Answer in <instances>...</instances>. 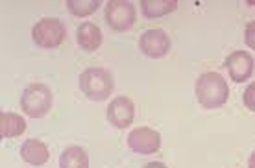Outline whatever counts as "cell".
Masks as SVG:
<instances>
[{
	"mask_svg": "<svg viewBox=\"0 0 255 168\" xmlns=\"http://www.w3.org/2000/svg\"><path fill=\"white\" fill-rule=\"evenodd\" d=\"M198 103L205 109H218L228 102L230 96V87L218 72H204L198 76L194 85Z\"/></svg>",
	"mask_w": 255,
	"mask_h": 168,
	"instance_id": "obj_1",
	"label": "cell"
},
{
	"mask_svg": "<svg viewBox=\"0 0 255 168\" xmlns=\"http://www.w3.org/2000/svg\"><path fill=\"white\" fill-rule=\"evenodd\" d=\"M113 87H115L113 76L106 69H100V67L85 69L80 74V89L93 102L108 100L109 94L113 92Z\"/></svg>",
	"mask_w": 255,
	"mask_h": 168,
	"instance_id": "obj_2",
	"label": "cell"
},
{
	"mask_svg": "<svg viewBox=\"0 0 255 168\" xmlns=\"http://www.w3.org/2000/svg\"><path fill=\"white\" fill-rule=\"evenodd\" d=\"M20 109L32 118H43L52 109V90L45 84H32L20 94Z\"/></svg>",
	"mask_w": 255,
	"mask_h": 168,
	"instance_id": "obj_3",
	"label": "cell"
},
{
	"mask_svg": "<svg viewBox=\"0 0 255 168\" xmlns=\"http://www.w3.org/2000/svg\"><path fill=\"white\" fill-rule=\"evenodd\" d=\"M67 37V28L59 19H41L32 28L33 43L41 48H58Z\"/></svg>",
	"mask_w": 255,
	"mask_h": 168,
	"instance_id": "obj_4",
	"label": "cell"
},
{
	"mask_svg": "<svg viewBox=\"0 0 255 168\" xmlns=\"http://www.w3.org/2000/svg\"><path fill=\"white\" fill-rule=\"evenodd\" d=\"M104 17L109 28L115 32H126L135 24V6L126 0H109L104 9Z\"/></svg>",
	"mask_w": 255,
	"mask_h": 168,
	"instance_id": "obj_5",
	"label": "cell"
},
{
	"mask_svg": "<svg viewBox=\"0 0 255 168\" xmlns=\"http://www.w3.org/2000/svg\"><path fill=\"white\" fill-rule=\"evenodd\" d=\"M128 146L131 152L139 155H150L159 152L161 148V135L159 131H155L152 128H137L128 135Z\"/></svg>",
	"mask_w": 255,
	"mask_h": 168,
	"instance_id": "obj_6",
	"label": "cell"
},
{
	"mask_svg": "<svg viewBox=\"0 0 255 168\" xmlns=\"http://www.w3.org/2000/svg\"><path fill=\"white\" fill-rule=\"evenodd\" d=\"M139 48L148 58H153V59L165 58L166 54H168V50H170V39H168L165 30H161V28H150V30H146V32L140 35Z\"/></svg>",
	"mask_w": 255,
	"mask_h": 168,
	"instance_id": "obj_7",
	"label": "cell"
},
{
	"mask_svg": "<svg viewBox=\"0 0 255 168\" xmlns=\"http://www.w3.org/2000/svg\"><path fill=\"white\" fill-rule=\"evenodd\" d=\"M254 65H255L254 58L244 50L233 52L224 61V67L228 69L230 78L235 84H243V82L252 78V74H254Z\"/></svg>",
	"mask_w": 255,
	"mask_h": 168,
	"instance_id": "obj_8",
	"label": "cell"
},
{
	"mask_svg": "<svg viewBox=\"0 0 255 168\" xmlns=\"http://www.w3.org/2000/svg\"><path fill=\"white\" fill-rule=\"evenodd\" d=\"M108 118L119 129H126L129 124H133L135 118V105L126 96H117L109 102Z\"/></svg>",
	"mask_w": 255,
	"mask_h": 168,
	"instance_id": "obj_9",
	"label": "cell"
},
{
	"mask_svg": "<svg viewBox=\"0 0 255 168\" xmlns=\"http://www.w3.org/2000/svg\"><path fill=\"white\" fill-rule=\"evenodd\" d=\"M20 157H22V161L32 167H43L50 159V150L39 139H28L20 146Z\"/></svg>",
	"mask_w": 255,
	"mask_h": 168,
	"instance_id": "obj_10",
	"label": "cell"
},
{
	"mask_svg": "<svg viewBox=\"0 0 255 168\" xmlns=\"http://www.w3.org/2000/svg\"><path fill=\"white\" fill-rule=\"evenodd\" d=\"M78 45L85 52H95L102 45V30L95 22H82L78 28Z\"/></svg>",
	"mask_w": 255,
	"mask_h": 168,
	"instance_id": "obj_11",
	"label": "cell"
},
{
	"mask_svg": "<svg viewBox=\"0 0 255 168\" xmlns=\"http://www.w3.org/2000/svg\"><path fill=\"white\" fill-rule=\"evenodd\" d=\"M26 131V120L17 113L4 111L0 113V133L4 139H13L19 137Z\"/></svg>",
	"mask_w": 255,
	"mask_h": 168,
	"instance_id": "obj_12",
	"label": "cell"
},
{
	"mask_svg": "<svg viewBox=\"0 0 255 168\" xmlns=\"http://www.w3.org/2000/svg\"><path fill=\"white\" fill-rule=\"evenodd\" d=\"M178 2L176 0H140V11L146 19L165 17L168 13L176 11Z\"/></svg>",
	"mask_w": 255,
	"mask_h": 168,
	"instance_id": "obj_13",
	"label": "cell"
},
{
	"mask_svg": "<svg viewBox=\"0 0 255 168\" xmlns=\"http://www.w3.org/2000/svg\"><path fill=\"white\" fill-rule=\"evenodd\" d=\"M59 168H89V155L80 146H69L59 155Z\"/></svg>",
	"mask_w": 255,
	"mask_h": 168,
	"instance_id": "obj_14",
	"label": "cell"
},
{
	"mask_svg": "<svg viewBox=\"0 0 255 168\" xmlns=\"http://www.w3.org/2000/svg\"><path fill=\"white\" fill-rule=\"evenodd\" d=\"M67 7L76 17H89L100 7V0H67Z\"/></svg>",
	"mask_w": 255,
	"mask_h": 168,
	"instance_id": "obj_15",
	"label": "cell"
},
{
	"mask_svg": "<svg viewBox=\"0 0 255 168\" xmlns=\"http://www.w3.org/2000/svg\"><path fill=\"white\" fill-rule=\"evenodd\" d=\"M244 105H246L250 111L255 113V82L250 84L248 87H246V90H244Z\"/></svg>",
	"mask_w": 255,
	"mask_h": 168,
	"instance_id": "obj_16",
	"label": "cell"
},
{
	"mask_svg": "<svg viewBox=\"0 0 255 168\" xmlns=\"http://www.w3.org/2000/svg\"><path fill=\"white\" fill-rule=\"evenodd\" d=\"M244 41H246V45H248L252 50H255V20L246 24V30H244Z\"/></svg>",
	"mask_w": 255,
	"mask_h": 168,
	"instance_id": "obj_17",
	"label": "cell"
},
{
	"mask_svg": "<svg viewBox=\"0 0 255 168\" xmlns=\"http://www.w3.org/2000/svg\"><path fill=\"white\" fill-rule=\"evenodd\" d=\"M144 168H168L165 165V163H161V161H153V163H146L144 165Z\"/></svg>",
	"mask_w": 255,
	"mask_h": 168,
	"instance_id": "obj_18",
	"label": "cell"
},
{
	"mask_svg": "<svg viewBox=\"0 0 255 168\" xmlns=\"http://www.w3.org/2000/svg\"><path fill=\"white\" fill-rule=\"evenodd\" d=\"M248 168H255V152H254V154H252V157H250Z\"/></svg>",
	"mask_w": 255,
	"mask_h": 168,
	"instance_id": "obj_19",
	"label": "cell"
},
{
	"mask_svg": "<svg viewBox=\"0 0 255 168\" xmlns=\"http://www.w3.org/2000/svg\"><path fill=\"white\" fill-rule=\"evenodd\" d=\"M248 4H250V6H255V2H248Z\"/></svg>",
	"mask_w": 255,
	"mask_h": 168,
	"instance_id": "obj_20",
	"label": "cell"
}]
</instances>
